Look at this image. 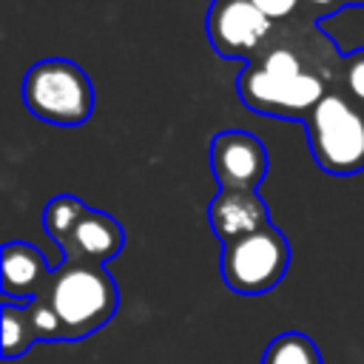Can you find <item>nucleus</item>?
<instances>
[{"instance_id":"obj_18","label":"nucleus","mask_w":364,"mask_h":364,"mask_svg":"<svg viewBox=\"0 0 364 364\" xmlns=\"http://www.w3.org/2000/svg\"><path fill=\"white\" fill-rule=\"evenodd\" d=\"M347 6H364V0H344Z\"/></svg>"},{"instance_id":"obj_16","label":"nucleus","mask_w":364,"mask_h":364,"mask_svg":"<svg viewBox=\"0 0 364 364\" xmlns=\"http://www.w3.org/2000/svg\"><path fill=\"white\" fill-rule=\"evenodd\" d=\"M264 17H270L273 23L276 20H284V17H290L296 9H299V3L301 0H250Z\"/></svg>"},{"instance_id":"obj_17","label":"nucleus","mask_w":364,"mask_h":364,"mask_svg":"<svg viewBox=\"0 0 364 364\" xmlns=\"http://www.w3.org/2000/svg\"><path fill=\"white\" fill-rule=\"evenodd\" d=\"M301 3H304L310 11H316L318 17H321V14H333L336 9L344 6V0H301Z\"/></svg>"},{"instance_id":"obj_14","label":"nucleus","mask_w":364,"mask_h":364,"mask_svg":"<svg viewBox=\"0 0 364 364\" xmlns=\"http://www.w3.org/2000/svg\"><path fill=\"white\" fill-rule=\"evenodd\" d=\"M336 88L355 102L358 108H364V48L350 51L338 60L336 65Z\"/></svg>"},{"instance_id":"obj_5","label":"nucleus","mask_w":364,"mask_h":364,"mask_svg":"<svg viewBox=\"0 0 364 364\" xmlns=\"http://www.w3.org/2000/svg\"><path fill=\"white\" fill-rule=\"evenodd\" d=\"M290 267V242L270 222L230 245H222L219 273L228 290L239 296H262L273 290Z\"/></svg>"},{"instance_id":"obj_3","label":"nucleus","mask_w":364,"mask_h":364,"mask_svg":"<svg viewBox=\"0 0 364 364\" xmlns=\"http://www.w3.org/2000/svg\"><path fill=\"white\" fill-rule=\"evenodd\" d=\"M23 102L37 119L74 128L94 114V82L74 60H37L23 77Z\"/></svg>"},{"instance_id":"obj_6","label":"nucleus","mask_w":364,"mask_h":364,"mask_svg":"<svg viewBox=\"0 0 364 364\" xmlns=\"http://www.w3.org/2000/svg\"><path fill=\"white\" fill-rule=\"evenodd\" d=\"M273 37V20L250 0H213L208 11V40L225 60H256Z\"/></svg>"},{"instance_id":"obj_4","label":"nucleus","mask_w":364,"mask_h":364,"mask_svg":"<svg viewBox=\"0 0 364 364\" xmlns=\"http://www.w3.org/2000/svg\"><path fill=\"white\" fill-rule=\"evenodd\" d=\"M313 162L333 176H353L364 171V108L350 102L338 88L304 119Z\"/></svg>"},{"instance_id":"obj_7","label":"nucleus","mask_w":364,"mask_h":364,"mask_svg":"<svg viewBox=\"0 0 364 364\" xmlns=\"http://www.w3.org/2000/svg\"><path fill=\"white\" fill-rule=\"evenodd\" d=\"M210 171L219 188L256 191L267 173V148L250 131H219L210 142Z\"/></svg>"},{"instance_id":"obj_8","label":"nucleus","mask_w":364,"mask_h":364,"mask_svg":"<svg viewBox=\"0 0 364 364\" xmlns=\"http://www.w3.org/2000/svg\"><path fill=\"white\" fill-rule=\"evenodd\" d=\"M208 222L222 245H230L247 233L270 225V213L259 191H233L219 188V193L208 205Z\"/></svg>"},{"instance_id":"obj_15","label":"nucleus","mask_w":364,"mask_h":364,"mask_svg":"<svg viewBox=\"0 0 364 364\" xmlns=\"http://www.w3.org/2000/svg\"><path fill=\"white\" fill-rule=\"evenodd\" d=\"M26 307H28V318H31V327H34L37 341H65V333H63L60 318L54 316V310L40 296L31 299V301H26Z\"/></svg>"},{"instance_id":"obj_12","label":"nucleus","mask_w":364,"mask_h":364,"mask_svg":"<svg viewBox=\"0 0 364 364\" xmlns=\"http://www.w3.org/2000/svg\"><path fill=\"white\" fill-rule=\"evenodd\" d=\"M85 210H88V205L74 193H60V196L48 199V205L43 210V228L54 239L57 247H63L68 242V236L74 233V228L80 225Z\"/></svg>"},{"instance_id":"obj_1","label":"nucleus","mask_w":364,"mask_h":364,"mask_svg":"<svg viewBox=\"0 0 364 364\" xmlns=\"http://www.w3.org/2000/svg\"><path fill=\"white\" fill-rule=\"evenodd\" d=\"M239 100L262 114L279 119H307L330 91L324 74L313 71L307 57L290 43H270L250 60L236 80Z\"/></svg>"},{"instance_id":"obj_2","label":"nucleus","mask_w":364,"mask_h":364,"mask_svg":"<svg viewBox=\"0 0 364 364\" xmlns=\"http://www.w3.org/2000/svg\"><path fill=\"white\" fill-rule=\"evenodd\" d=\"M40 299L63 324L65 341H80L102 330L119 307V287L105 264L60 262Z\"/></svg>"},{"instance_id":"obj_9","label":"nucleus","mask_w":364,"mask_h":364,"mask_svg":"<svg viewBox=\"0 0 364 364\" xmlns=\"http://www.w3.org/2000/svg\"><path fill=\"white\" fill-rule=\"evenodd\" d=\"M125 247V230L122 225L97 208H88L85 216L80 219V225L74 228V233L68 236V242L60 247L63 250V262H94V264H105L111 259H117Z\"/></svg>"},{"instance_id":"obj_11","label":"nucleus","mask_w":364,"mask_h":364,"mask_svg":"<svg viewBox=\"0 0 364 364\" xmlns=\"http://www.w3.org/2000/svg\"><path fill=\"white\" fill-rule=\"evenodd\" d=\"M3 358H20L31 350V344H37L31 318H28V307L26 301H9L3 299Z\"/></svg>"},{"instance_id":"obj_13","label":"nucleus","mask_w":364,"mask_h":364,"mask_svg":"<svg viewBox=\"0 0 364 364\" xmlns=\"http://www.w3.org/2000/svg\"><path fill=\"white\" fill-rule=\"evenodd\" d=\"M262 364H324V358L310 336L293 330V333L276 336L264 347Z\"/></svg>"},{"instance_id":"obj_10","label":"nucleus","mask_w":364,"mask_h":364,"mask_svg":"<svg viewBox=\"0 0 364 364\" xmlns=\"http://www.w3.org/2000/svg\"><path fill=\"white\" fill-rule=\"evenodd\" d=\"M51 270L46 256L28 245V242H6L3 245V299L9 301H31L37 299L48 279Z\"/></svg>"}]
</instances>
